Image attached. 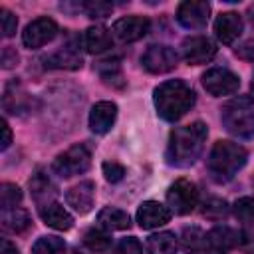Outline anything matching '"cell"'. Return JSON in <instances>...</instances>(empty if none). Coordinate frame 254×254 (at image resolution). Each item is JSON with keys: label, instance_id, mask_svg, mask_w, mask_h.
Returning <instances> with one entry per match:
<instances>
[{"label": "cell", "instance_id": "1", "mask_svg": "<svg viewBox=\"0 0 254 254\" xmlns=\"http://www.w3.org/2000/svg\"><path fill=\"white\" fill-rule=\"evenodd\" d=\"M206 135H208L206 125L200 121L173 129L169 137V145H167V155H165L167 163L179 169L190 167L200 157Z\"/></svg>", "mask_w": 254, "mask_h": 254}, {"label": "cell", "instance_id": "2", "mask_svg": "<svg viewBox=\"0 0 254 254\" xmlns=\"http://www.w3.org/2000/svg\"><path fill=\"white\" fill-rule=\"evenodd\" d=\"M153 103L159 117L165 121H177L194 105V91L183 79H169L155 87Z\"/></svg>", "mask_w": 254, "mask_h": 254}, {"label": "cell", "instance_id": "3", "mask_svg": "<svg viewBox=\"0 0 254 254\" xmlns=\"http://www.w3.org/2000/svg\"><path fill=\"white\" fill-rule=\"evenodd\" d=\"M248 151L232 141H216L208 153L206 169L216 183H226L246 165Z\"/></svg>", "mask_w": 254, "mask_h": 254}, {"label": "cell", "instance_id": "4", "mask_svg": "<svg viewBox=\"0 0 254 254\" xmlns=\"http://www.w3.org/2000/svg\"><path fill=\"white\" fill-rule=\"evenodd\" d=\"M224 129L240 139L254 137V97L240 95L230 99L220 113Z\"/></svg>", "mask_w": 254, "mask_h": 254}, {"label": "cell", "instance_id": "5", "mask_svg": "<svg viewBox=\"0 0 254 254\" xmlns=\"http://www.w3.org/2000/svg\"><path fill=\"white\" fill-rule=\"evenodd\" d=\"M89 165H91V153H89V149L85 145H73V147H69L67 151L60 153L54 159L52 169L60 177L69 179V177H75V175L85 173L89 169Z\"/></svg>", "mask_w": 254, "mask_h": 254}, {"label": "cell", "instance_id": "6", "mask_svg": "<svg viewBox=\"0 0 254 254\" xmlns=\"http://www.w3.org/2000/svg\"><path fill=\"white\" fill-rule=\"evenodd\" d=\"M167 202H169L171 212L175 214L192 212L198 202V190L194 183H190L189 179H177L167 190Z\"/></svg>", "mask_w": 254, "mask_h": 254}, {"label": "cell", "instance_id": "7", "mask_svg": "<svg viewBox=\"0 0 254 254\" xmlns=\"http://www.w3.org/2000/svg\"><path fill=\"white\" fill-rule=\"evenodd\" d=\"M202 87L214 97L230 95L240 87V77L226 67H212L202 73Z\"/></svg>", "mask_w": 254, "mask_h": 254}, {"label": "cell", "instance_id": "8", "mask_svg": "<svg viewBox=\"0 0 254 254\" xmlns=\"http://www.w3.org/2000/svg\"><path fill=\"white\" fill-rule=\"evenodd\" d=\"M179 62L177 52L165 44H153L141 56V64L149 73H167Z\"/></svg>", "mask_w": 254, "mask_h": 254}, {"label": "cell", "instance_id": "9", "mask_svg": "<svg viewBox=\"0 0 254 254\" xmlns=\"http://www.w3.org/2000/svg\"><path fill=\"white\" fill-rule=\"evenodd\" d=\"M58 34V24L48 18V16H42V18H36L32 20L26 30L22 32V44L30 50H38L42 46H46L48 42H52Z\"/></svg>", "mask_w": 254, "mask_h": 254}, {"label": "cell", "instance_id": "10", "mask_svg": "<svg viewBox=\"0 0 254 254\" xmlns=\"http://www.w3.org/2000/svg\"><path fill=\"white\" fill-rule=\"evenodd\" d=\"M210 16V4L198 0L181 2L177 8V22L187 30H200L206 26Z\"/></svg>", "mask_w": 254, "mask_h": 254}, {"label": "cell", "instance_id": "11", "mask_svg": "<svg viewBox=\"0 0 254 254\" xmlns=\"http://www.w3.org/2000/svg\"><path fill=\"white\" fill-rule=\"evenodd\" d=\"M183 50V58L187 64L190 65H198V64H206L216 56V46L210 38L206 36H190L185 38L181 44Z\"/></svg>", "mask_w": 254, "mask_h": 254}, {"label": "cell", "instance_id": "12", "mask_svg": "<svg viewBox=\"0 0 254 254\" xmlns=\"http://www.w3.org/2000/svg\"><path fill=\"white\" fill-rule=\"evenodd\" d=\"M149 30H151V22L145 16H125L113 24V34L123 44L141 40L143 36H147Z\"/></svg>", "mask_w": 254, "mask_h": 254}, {"label": "cell", "instance_id": "13", "mask_svg": "<svg viewBox=\"0 0 254 254\" xmlns=\"http://www.w3.org/2000/svg\"><path fill=\"white\" fill-rule=\"evenodd\" d=\"M236 246V232L228 226H214L204 234L202 250L206 254H228Z\"/></svg>", "mask_w": 254, "mask_h": 254}, {"label": "cell", "instance_id": "14", "mask_svg": "<svg viewBox=\"0 0 254 254\" xmlns=\"http://www.w3.org/2000/svg\"><path fill=\"white\" fill-rule=\"evenodd\" d=\"M169 220H171V208L161 204V202H157V200H145L137 208V222L145 230L163 226Z\"/></svg>", "mask_w": 254, "mask_h": 254}, {"label": "cell", "instance_id": "15", "mask_svg": "<svg viewBox=\"0 0 254 254\" xmlns=\"http://www.w3.org/2000/svg\"><path fill=\"white\" fill-rule=\"evenodd\" d=\"M117 117V105L113 101H97L89 111V129L97 135L107 133Z\"/></svg>", "mask_w": 254, "mask_h": 254}, {"label": "cell", "instance_id": "16", "mask_svg": "<svg viewBox=\"0 0 254 254\" xmlns=\"http://www.w3.org/2000/svg\"><path fill=\"white\" fill-rule=\"evenodd\" d=\"M65 200L75 212H79V214L89 212L93 206V200H95V185L91 181H81L79 185H73L65 192Z\"/></svg>", "mask_w": 254, "mask_h": 254}, {"label": "cell", "instance_id": "17", "mask_svg": "<svg viewBox=\"0 0 254 254\" xmlns=\"http://www.w3.org/2000/svg\"><path fill=\"white\" fill-rule=\"evenodd\" d=\"M214 34L218 42L232 44L242 34V18L236 12H222L214 20Z\"/></svg>", "mask_w": 254, "mask_h": 254}, {"label": "cell", "instance_id": "18", "mask_svg": "<svg viewBox=\"0 0 254 254\" xmlns=\"http://www.w3.org/2000/svg\"><path fill=\"white\" fill-rule=\"evenodd\" d=\"M46 67H58V69H77L81 65V54L73 44H65L60 50H56L46 60Z\"/></svg>", "mask_w": 254, "mask_h": 254}, {"label": "cell", "instance_id": "19", "mask_svg": "<svg viewBox=\"0 0 254 254\" xmlns=\"http://www.w3.org/2000/svg\"><path fill=\"white\" fill-rule=\"evenodd\" d=\"M38 210H40V218L44 220V224H48L56 230H69L73 226V216L58 202H50Z\"/></svg>", "mask_w": 254, "mask_h": 254}, {"label": "cell", "instance_id": "20", "mask_svg": "<svg viewBox=\"0 0 254 254\" xmlns=\"http://www.w3.org/2000/svg\"><path fill=\"white\" fill-rule=\"evenodd\" d=\"M111 44H113V38L105 26H91L83 32V48L89 54H101L109 50Z\"/></svg>", "mask_w": 254, "mask_h": 254}, {"label": "cell", "instance_id": "21", "mask_svg": "<svg viewBox=\"0 0 254 254\" xmlns=\"http://www.w3.org/2000/svg\"><path fill=\"white\" fill-rule=\"evenodd\" d=\"M30 189H32V198L36 200L38 208L50 204L52 198L56 196V187L52 185V181L48 179V175H44L42 171H38V173L32 177Z\"/></svg>", "mask_w": 254, "mask_h": 254}, {"label": "cell", "instance_id": "22", "mask_svg": "<svg viewBox=\"0 0 254 254\" xmlns=\"http://www.w3.org/2000/svg\"><path fill=\"white\" fill-rule=\"evenodd\" d=\"M97 222L107 230H125L131 226L129 214L121 208H115V206H105L103 210H99Z\"/></svg>", "mask_w": 254, "mask_h": 254}, {"label": "cell", "instance_id": "23", "mask_svg": "<svg viewBox=\"0 0 254 254\" xmlns=\"http://www.w3.org/2000/svg\"><path fill=\"white\" fill-rule=\"evenodd\" d=\"M177 236L173 232H157L147 238V252L149 254H175L177 252Z\"/></svg>", "mask_w": 254, "mask_h": 254}, {"label": "cell", "instance_id": "24", "mask_svg": "<svg viewBox=\"0 0 254 254\" xmlns=\"http://www.w3.org/2000/svg\"><path fill=\"white\" fill-rule=\"evenodd\" d=\"M32 224L30 220V214L22 208H10V210H2V226L4 230H10V232H24L28 230Z\"/></svg>", "mask_w": 254, "mask_h": 254}, {"label": "cell", "instance_id": "25", "mask_svg": "<svg viewBox=\"0 0 254 254\" xmlns=\"http://www.w3.org/2000/svg\"><path fill=\"white\" fill-rule=\"evenodd\" d=\"M97 71H99L103 83H107L111 87H123L125 85L119 60H103V62H97Z\"/></svg>", "mask_w": 254, "mask_h": 254}, {"label": "cell", "instance_id": "26", "mask_svg": "<svg viewBox=\"0 0 254 254\" xmlns=\"http://www.w3.org/2000/svg\"><path fill=\"white\" fill-rule=\"evenodd\" d=\"M83 244H85L91 252H105V250H109V246H111V236H109V232L103 230V228H89V230H85V234H83Z\"/></svg>", "mask_w": 254, "mask_h": 254}, {"label": "cell", "instance_id": "27", "mask_svg": "<svg viewBox=\"0 0 254 254\" xmlns=\"http://www.w3.org/2000/svg\"><path fill=\"white\" fill-rule=\"evenodd\" d=\"M32 254H65V242L60 236H40L32 246Z\"/></svg>", "mask_w": 254, "mask_h": 254}, {"label": "cell", "instance_id": "28", "mask_svg": "<svg viewBox=\"0 0 254 254\" xmlns=\"http://www.w3.org/2000/svg\"><path fill=\"white\" fill-rule=\"evenodd\" d=\"M20 202H22V190H20V187H16L14 183H4L0 187V204H2V210L18 208Z\"/></svg>", "mask_w": 254, "mask_h": 254}, {"label": "cell", "instance_id": "29", "mask_svg": "<svg viewBox=\"0 0 254 254\" xmlns=\"http://www.w3.org/2000/svg\"><path fill=\"white\" fill-rule=\"evenodd\" d=\"M232 212L244 224H254V196H242L232 204Z\"/></svg>", "mask_w": 254, "mask_h": 254}, {"label": "cell", "instance_id": "30", "mask_svg": "<svg viewBox=\"0 0 254 254\" xmlns=\"http://www.w3.org/2000/svg\"><path fill=\"white\" fill-rule=\"evenodd\" d=\"M81 10L87 14V18L103 20V18H107L113 12V4L103 2V0H89V2H83L81 4Z\"/></svg>", "mask_w": 254, "mask_h": 254}, {"label": "cell", "instance_id": "31", "mask_svg": "<svg viewBox=\"0 0 254 254\" xmlns=\"http://www.w3.org/2000/svg\"><path fill=\"white\" fill-rule=\"evenodd\" d=\"M202 214H204L206 218L220 220V218H224V216L228 214V204H226V200L212 196V198L204 200V204H202Z\"/></svg>", "mask_w": 254, "mask_h": 254}, {"label": "cell", "instance_id": "32", "mask_svg": "<svg viewBox=\"0 0 254 254\" xmlns=\"http://www.w3.org/2000/svg\"><path fill=\"white\" fill-rule=\"evenodd\" d=\"M202 242H204V234H202L196 226H187V228H183V232H181V244H183L185 250L202 248Z\"/></svg>", "mask_w": 254, "mask_h": 254}, {"label": "cell", "instance_id": "33", "mask_svg": "<svg viewBox=\"0 0 254 254\" xmlns=\"http://www.w3.org/2000/svg\"><path fill=\"white\" fill-rule=\"evenodd\" d=\"M236 248L242 254H254V224H246L236 232Z\"/></svg>", "mask_w": 254, "mask_h": 254}, {"label": "cell", "instance_id": "34", "mask_svg": "<svg viewBox=\"0 0 254 254\" xmlns=\"http://www.w3.org/2000/svg\"><path fill=\"white\" fill-rule=\"evenodd\" d=\"M101 171H103V175L109 183H119L125 177V167L117 161H105L101 165Z\"/></svg>", "mask_w": 254, "mask_h": 254}, {"label": "cell", "instance_id": "35", "mask_svg": "<svg viewBox=\"0 0 254 254\" xmlns=\"http://www.w3.org/2000/svg\"><path fill=\"white\" fill-rule=\"evenodd\" d=\"M0 18H2V34H4V38H12L16 34V28H18V18L8 8L0 10Z\"/></svg>", "mask_w": 254, "mask_h": 254}, {"label": "cell", "instance_id": "36", "mask_svg": "<svg viewBox=\"0 0 254 254\" xmlns=\"http://www.w3.org/2000/svg\"><path fill=\"white\" fill-rule=\"evenodd\" d=\"M113 254H143V246H141V242L137 238L129 236V238H123L117 244V248L113 250Z\"/></svg>", "mask_w": 254, "mask_h": 254}, {"label": "cell", "instance_id": "37", "mask_svg": "<svg viewBox=\"0 0 254 254\" xmlns=\"http://www.w3.org/2000/svg\"><path fill=\"white\" fill-rule=\"evenodd\" d=\"M16 62H18V54H16V50H12V48H4V50H2V65L8 69V67H12Z\"/></svg>", "mask_w": 254, "mask_h": 254}, {"label": "cell", "instance_id": "38", "mask_svg": "<svg viewBox=\"0 0 254 254\" xmlns=\"http://www.w3.org/2000/svg\"><path fill=\"white\" fill-rule=\"evenodd\" d=\"M10 143H12V131H10L8 121L4 119V121H2V149H8Z\"/></svg>", "mask_w": 254, "mask_h": 254}, {"label": "cell", "instance_id": "39", "mask_svg": "<svg viewBox=\"0 0 254 254\" xmlns=\"http://www.w3.org/2000/svg\"><path fill=\"white\" fill-rule=\"evenodd\" d=\"M0 254H20L16 244H12L8 238H2V252Z\"/></svg>", "mask_w": 254, "mask_h": 254}, {"label": "cell", "instance_id": "40", "mask_svg": "<svg viewBox=\"0 0 254 254\" xmlns=\"http://www.w3.org/2000/svg\"><path fill=\"white\" fill-rule=\"evenodd\" d=\"M250 22H252V26H254V8H250Z\"/></svg>", "mask_w": 254, "mask_h": 254}, {"label": "cell", "instance_id": "41", "mask_svg": "<svg viewBox=\"0 0 254 254\" xmlns=\"http://www.w3.org/2000/svg\"><path fill=\"white\" fill-rule=\"evenodd\" d=\"M250 87H252V91H254V75H252V81H250Z\"/></svg>", "mask_w": 254, "mask_h": 254}, {"label": "cell", "instance_id": "42", "mask_svg": "<svg viewBox=\"0 0 254 254\" xmlns=\"http://www.w3.org/2000/svg\"><path fill=\"white\" fill-rule=\"evenodd\" d=\"M71 254H81V252H77V250H73V252H71Z\"/></svg>", "mask_w": 254, "mask_h": 254}]
</instances>
